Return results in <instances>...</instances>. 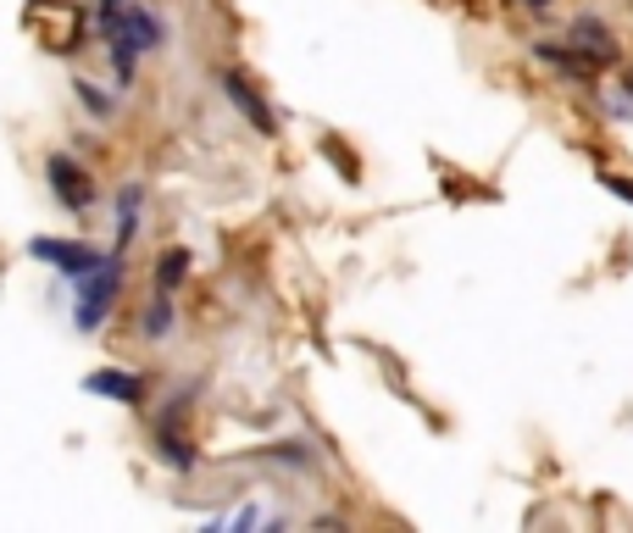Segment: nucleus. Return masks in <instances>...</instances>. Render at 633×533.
Segmentation results:
<instances>
[{
  "label": "nucleus",
  "instance_id": "1",
  "mask_svg": "<svg viewBox=\"0 0 633 533\" xmlns=\"http://www.w3.org/2000/svg\"><path fill=\"white\" fill-rule=\"evenodd\" d=\"M101 29L112 39V61H117L123 83L134 78V56L161 45V23L139 7V0H101Z\"/></svg>",
  "mask_w": 633,
  "mask_h": 533
},
{
  "label": "nucleus",
  "instance_id": "2",
  "mask_svg": "<svg viewBox=\"0 0 633 533\" xmlns=\"http://www.w3.org/2000/svg\"><path fill=\"white\" fill-rule=\"evenodd\" d=\"M117 256H106L95 273L83 279V295H78V311H72V322L83 328V333H95L101 322H106V311H112V300H117Z\"/></svg>",
  "mask_w": 633,
  "mask_h": 533
},
{
  "label": "nucleus",
  "instance_id": "3",
  "mask_svg": "<svg viewBox=\"0 0 633 533\" xmlns=\"http://www.w3.org/2000/svg\"><path fill=\"white\" fill-rule=\"evenodd\" d=\"M29 256L50 261L56 273H67V279H89V273H95V266L106 261L101 250H89V245H61V239H34V245H29Z\"/></svg>",
  "mask_w": 633,
  "mask_h": 533
},
{
  "label": "nucleus",
  "instance_id": "4",
  "mask_svg": "<svg viewBox=\"0 0 633 533\" xmlns=\"http://www.w3.org/2000/svg\"><path fill=\"white\" fill-rule=\"evenodd\" d=\"M50 190H56V201H61V206H72V212H83V206H89V195H95V190H89V178H83L67 156H50Z\"/></svg>",
  "mask_w": 633,
  "mask_h": 533
},
{
  "label": "nucleus",
  "instance_id": "5",
  "mask_svg": "<svg viewBox=\"0 0 633 533\" xmlns=\"http://www.w3.org/2000/svg\"><path fill=\"white\" fill-rule=\"evenodd\" d=\"M573 39H578V56H584V61H611V56H617V39H611L595 18H578V23H573Z\"/></svg>",
  "mask_w": 633,
  "mask_h": 533
},
{
  "label": "nucleus",
  "instance_id": "6",
  "mask_svg": "<svg viewBox=\"0 0 633 533\" xmlns=\"http://www.w3.org/2000/svg\"><path fill=\"white\" fill-rule=\"evenodd\" d=\"M83 389H89V395H106V400H128V406L145 395V384H139L134 373H89Z\"/></svg>",
  "mask_w": 633,
  "mask_h": 533
},
{
  "label": "nucleus",
  "instance_id": "7",
  "mask_svg": "<svg viewBox=\"0 0 633 533\" xmlns=\"http://www.w3.org/2000/svg\"><path fill=\"white\" fill-rule=\"evenodd\" d=\"M223 89H228V101H234V106H239V112H245V117H250V123H256L261 134H273V117H267V106H261V101L250 95V89H245V78L223 72Z\"/></svg>",
  "mask_w": 633,
  "mask_h": 533
},
{
  "label": "nucleus",
  "instance_id": "8",
  "mask_svg": "<svg viewBox=\"0 0 633 533\" xmlns=\"http://www.w3.org/2000/svg\"><path fill=\"white\" fill-rule=\"evenodd\" d=\"M184 273H190V250H161V261H156V290L167 295L172 284H184Z\"/></svg>",
  "mask_w": 633,
  "mask_h": 533
},
{
  "label": "nucleus",
  "instance_id": "9",
  "mask_svg": "<svg viewBox=\"0 0 633 533\" xmlns=\"http://www.w3.org/2000/svg\"><path fill=\"white\" fill-rule=\"evenodd\" d=\"M134 217H139V190H123V201H117V234L123 239H134V228H139Z\"/></svg>",
  "mask_w": 633,
  "mask_h": 533
},
{
  "label": "nucleus",
  "instance_id": "10",
  "mask_svg": "<svg viewBox=\"0 0 633 533\" xmlns=\"http://www.w3.org/2000/svg\"><path fill=\"white\" fill-rule=\"evenodd\" d=\"M167 328H172V311H167V300H156V306L145 311V333H150V339H161Z\"/></svg>",
  "mask_w": 633,
  "mask_h": 533
},
{
  "label": "nucleus",
  "instance_id": "11",
  "mask_svg": "<svg viewBox=\"0 0 633 533\" xmlns=\"http://www.w3.org/2000/svg\"><path fill=\"white\" fill-rule=\"evenodd\" d=\"M606 190L622 195V201H633V184H628V178H617V172H606Z\"/></svg>",
  "mask_w": 633,
  "mask_h": 533
},
{
  "label": "nucleus",
  "instance_id": "12",
  "mask_svg": "<svg viewBox=\"0 0 633 533\" xmlns=\"http://www.w3.org/2000/svg\"><path fill=\"white\" fill-rule=\"evenodd\" d=\"M522 7H551V0H522Z\"/></svg>",
  "mask_w": 633,
  "mask_h": 533
},
{
  "label": "nucleus",
  "instance_id": "13",
  "mask_svg": "<svg viewBox=\"0 0 633 533\" xmlns=\"http://www.w3.org/2000/svg\"><path fill=\"white\" fill-rule=\"evenodd\" d=\"M628 95H633V72H628Z\"/></svg>",
  "mask_w": 633,
  "mask_h": 533
}]
</instances>
